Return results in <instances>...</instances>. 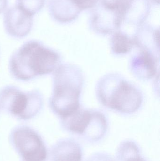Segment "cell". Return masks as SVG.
<instances>
[{
	"label": "cell",
	"mask_w": 160,
	"mask_h": 161,
	"mask_svg": "<svg viewBox=\"0 0 160 161\" xmlns=\"http://www.w3.org/2000/svg\"><path fill=\"white\" fill-rule=\"evenodd\" d=\"M60 61L61 56L56 51L39 41L32 40L12 54L8 69L14 79L27 81L53 72Z\"/></svg>",
	"instance_id": "cell-1"
},
{
	"label": "cell",
	"mask_w": 160,
	"mask_h": 161,
	"mask_svg": "<svg viewBox=\"0 0 160 161\" xmlns=\"http://www.w3.org/2000/svg\"><path fill=\"white\" fill-rule=\"evenodd\" d=\"M53 92L49 105L61 119L80 108V97L83 83L80 70L70 64L60 65L54 71Z\"/></svg>",
	"instance_id": "cell-2"
},
{
	"label": "cell",
	"mask_w": 160,
	"mask_h": 161,
	"mask_svg": "<svg viewBox=\"0 0 160 161\" xmlns=\"http://www.w3.org/2000/svg\"><path fill=\"white\" fill-rule=\"evenodd\" d=\"M97 93L103 105L124 113L136 111L142 102L141 92L117 74L103 77L98 85Z\"/></svg>",
	"instance_id": "cell-3"
},
{
	"label": "cell",
	"mask_w": 160,
	"mask_h": 161,
	"mask_svg": "<svg viewBox=\"0 0 160 161\" xmlns=\"http://www.w3.org/2000/svg\"><path fill=\"white\" fill-rule=\"evenodd\" d=\"M44 97L38 89L23 92L13 85L0 90V110L23 121L30 120L41 111Z\"/></svg>",
	"instance_id": "cell-4"
},
{
	"label": "cell",
	"mask_w": 160,
	"mask_h": 161,
	"mask_svg": "<svg viewBox=\"0 0 160 161\" xmlns=\"http://www.w3.org/2000/svg\"><path fill=\"white\" fill-rule=\"evenodd\" d=\"M9 141L19 155L22 161H47L48 153L41 136L28 126L14 128L9 135Z\"/></svg>",
	"instance_id": "cell-5"
},
{
	"label": "cell",
	"mask_w": 160,
	"mask_h": 161,
	"mask_svg": "<svg viewBox=\"0 0 160 161\" xmlns=\"http://www.w3.org/2000/svg\"><path fill=\"white\" fill-rule=\"evenodd\" d=\"M94 7L91 25L94 31L109 34L120 28L126 15V7L121 0H99Z\"/></svg>",
	"instance_id": "cell-6"
},
{
	"label": "cell",
	"mask_w": 160,
	"mask_h": 161,
	"mask_svg": "<svg viewBox=\"0 0 160 161\" xmlns=\"http://www.w3.org/2000/svg\"><path fill=\"white\" fill-rule=\"evenodd\" d=\"M3 24L8 36L14 38H23L29 35L33 28V16L15 5L5 11Z\"/></svg>",
	"instance_id": "cell-7"
},
{
	"label": "cell",
	"mask_w": 160,
	"mask_h": 161,
	"mask_svg": "<svg viewBox=\"0 0 160 161\" xmlns=\"http://www.w3.org/2000/svg\"><path fill=\"white\" fill-rule=\"evenodd\" d=\"M157 58L154 54L141 49L140 53L132 58L131 70L135 76L140 79H150L157 73Z\"/></svg>",
	"instance_id": "cell-8"
},
{
	"label": "cell",
	"mask_w": 160,
	"mask_h": 161,
	"mask_svg": "<svg viewBox=\"0 0 160 161\" xmlns=\"http://www.w3.org/2000/svg\"><path fill=\"white\" fill-rule=\"evenodd\" d=\"M52 161H82V153L80 146L70 139L60 140L52 147Z\"/></svg>",
	"instance_id": "cell-9"
},
{
	"label": "cell",
	"mask_w": 160,
	"mask_h": 161,
	"mask_svg": "<svg viewBox=\"0 0 160 161\" xmlns=\"http://www.w3.org/2000/svg\"><path fill=\"white\" fill-rule=\"evenodd\" d=\"M48 8L52 18L61 23L72 21L81 11L70 0H49Z\"/></svg>",
	"instance_id": "cell-10"
},
{
	"label": "cell",
	"mask_w": 160,
	"mask_h": 161,
	"mask_svg": "<svg viewBox=\"0 0 160 161\" xmlns=\"http://www.w3.org/2000/svg\"><path fill=\"white\" fill-rule=\"evenodd\" d=\"M95 111L79 108L73 114L61 119L62 125L67 130L84 134L93 119Z\"/></svg>",
	"instance_id": "cell-11"
},
{
	"label": "cell",
	"mask_w": 160,
	"mask_h": 161,
	"mask_svg": "<svg viewBox=\"0 0 160 161\" xmlns=\"http://www.w3.org/2000/svg\"><path fill=\"white\" fill-rule=\"evenodd\" d=\"M111 44L112 50L116 54L127 53L135 45L133 38H130L122 31H117L114 34Z\"/></svg>",
	"instance_id": "cell-12"
},
{
	"label": "cell",
	"mask_w": 160,
	"mask_h": 161,
	"mask_svg": "<svg viewBox=\"0 0 160 161\" xmlns=\"http://www.w3.org/2000/svg\"><path fill=\"white\" fill-rule=\"evenodd\" d=\"M117 156L120 161H132L141 158L138 147L131 142L122 144L118 149Z\"/></svg>",
	"instance_id": "cell-13"
},
{
	"label": "cell",
	"mask_w": 160,
	"mask_h": 161,
	"mask_svg": "<svg viewBox=\"0 0 160 161\" xmlns=\"http://www.w3.org/2000/svg\"><path fill=\"white\" fill-rule=\"evenodd\" d=\"M46 0H16V5L23 11L33 16L44 7Z\"/></svg>",
	"instance_id": "cell-14"
},
{
	"label": "cell",
	"mask_w": 160,
	"mask_h": 161,
	"mask_svg": "<svg viewBox=\"0 0 160 161\" xmlns=\"http://www.w3.org/2000/svg\"><path fill=\"white\" fill-rule=\"evenodd\" d=\"M80 10L94 7L99 0H70Z\"/></svg>",
	"instance_id": "cell-15"
},
{
	"label": "cell",
	"mask_w": 160,
	"mask_h": 161,
	"mask_svg": "<svg viewBox=\"0 0 160 161\" xmlns=\"http://www.w3.org/2000/svg\"><path fill=\"white\" fill-rule=\"evenodd\" d=\"M88 161H114L113 159L107 154H95L92 156Z\"/></svg>",
	"instance_id": "cell-16"
},
{
	"label": "cell",
	"mask_w": 160,
	"mask_h": 161,
	"mask_svg": "<svg viewBox=\"0 0 160 161\" xmlns=\"http://www.w3.org/2000/svg\"><path fill=\"white\" fill-rule=\"evenodd\" d=\"M8 4V0H0V14L3 12Z\"/></svg>",
	"instance_id": "cell-17"
},
{
	"label": "cell",
	"mask_w": 160,
	"mask_h": 161,
	"mask_svg": "<svg viewBox=\"0 0 160 161\" xmlns=\"http://www.w3.org/2000/svg\"><path fill=\"white\" fill-rule=\"evenodd\" d=\"M132 161H146L143 159L142 158H139L135 160H133Z\"/></svg>",
	"instance_id": "cell-18"
},
{
	"label": "cell",
	"mask_w": 160,
	"mask_h": 161,
	"mask_svg": "<svg viewBox=\"0 0 160 161\" xmlns=\"http://www.w3.org/2000/svg\"></svg>",
	"instance_id": "cell-19"
}]
</instances>
